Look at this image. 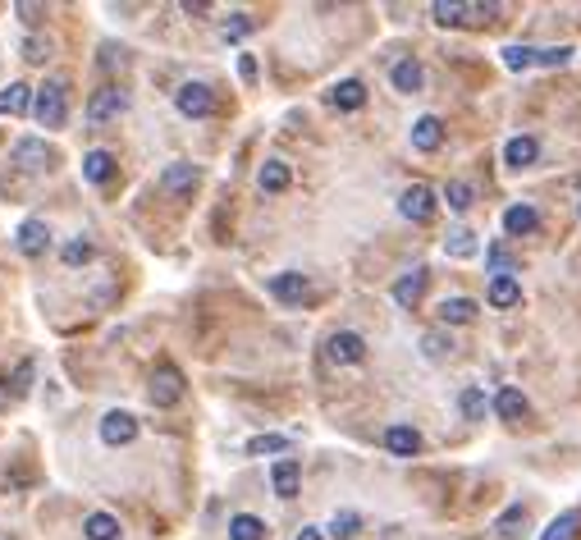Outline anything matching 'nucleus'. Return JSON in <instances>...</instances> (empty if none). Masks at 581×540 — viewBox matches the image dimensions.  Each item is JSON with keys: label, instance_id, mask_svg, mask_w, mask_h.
<instances>
[{"label": "nucleus", "instance_id": "nucleus-46", "mask_svg": "<svg viewBox=\"0 0 581 540\" xmlns=\"http://www.w3.org/2000/svg\"><path fill=\"white\" fill-rule=\"evenodd\" d=\"M0 384H5V380H0ZM0 408H5V390H0Z\"/></svg>", "mask_w": 581, "mask_h": 540}, {"label": "nucleus", "instance_id": "nucleus-30", "mask_svg": "<svg viewBox=\"0 0 581 540\" xmlns=\"http://www.w3.org/2000/svg\"><path fill=\"white\" fill-rule=\"evenodd\" d=\"M522 527H526V509L522 504H513L509 513H499V522H494V531L509 536V540H522Z\"/></svg>", "mask_w": 581, "mask_h": 540}, {"label": "nucleus", "instance_id": "nucleus-32", "mask_svg": "<svg viewBox=\"0 0 581 540\" xmlns=\"http://www.w3.org/2000/svg\"><path fill=\"white\" fill-rule=\"evenodd\" d=\"M458 408H462V417H467V421H485V412H490V403H485V394L476 390V384H472V390H462Z\"/></svg>", "mask_w": 581, "mask_h": 540}, {"label": "nucleus", "instance_id": "nucleus-35", "mask_svg": "<svg viewBox=\"0 0 581 540\" xmlns=\"http://www.w3.org/2000/svg\"><path fill=\"white\" fill-rule=\"evenodd\" d=\"M421 353H425V358H435V362H440V358H449V353H453V339H449V334H440V330H435V334H425V339H421Z\"/></svg>", "mask_w": 581, "mask_h": 540}, {"label": "nucleus", "instance_id": "nucleus-38", "mask_svg": "<svg viewBox=\"0 0 581 540\" xmlns=\"http://www.w3.org/2000/svg\"><path fill=\"white\" fill-rule=\"evenodd\" d=\"M64 266H83V261H92V243L88 239H73V243H64Z\"/></svg>", "mask_w": 581, "mask_h": 540}, {"label": "nucleus", "instance_id": "nucleus-22", "mask_svg": "<svg viewBox=\"0 0 581 540\" xmlns=\"http://www.w3.org/2000/svg\"><path fill=\"white\" fill-rule=\"evenodd\" d=\"M330 101H334L339 110H362V105H366V88H362L358 79H343V83L330 92Z\"/></svg>", "mask_w": 581, "mask_h": 540}, {"label": "nucleus", "instance_id": "nucleus-1", "mask_svg": "<svg viewBox=\"0 0 581 540\" xmlns=\"http://www.w3.org/2000/svg\"><path fill=\"white\" fill-rule=\"evenodd\" d=\"M32 110H37V124L42 129H64L69 120V83L64 79H46L32 97Z\"/></svg>", "mask_w": 581, "mask_h": 540}, {"label": "nucleus", "instance_id": "nucleus-6", "mask_svg": "<svg viewBox=\"0 0 581 540\" xmlns=\"http://www.w3.org/2000/svg\"><path fill=\"white\" fill-rule=\"evenodd\" d=\"M14 165L23 170H55V147H46V138H23L14 142Z\"/></svg>", "mask_w": 581, "mask_h": 540}, {"label": "nucleus", "instance_id": "nucleus-15", "mask_svg": "<svg viewBox=\"0 0 581 540\" xmlns=\"http://www.w3.org/2000/svg\"><path fill=\"white\" fill-rule=\"evenodd\" d=\"M494 412H499L503 421H522V417L531 412V403H526V394L518 390V384H503V390L494 394Z\"/></svg>", "mask_w": 581, "mask_h": 540}, {"label": "nucleus", "instance_id": "nucleus-24", "mask_svg": "<svg viewBox=\"0 0 581 540\" xmlns=\"http://www.w3.org/2000/svg\"><path fill=\"white\" fill-rule=\"evenodd\" d=\"M114 174V156H110V151H88V156H83V179L88 183H105Z\"/></svg>", "mask_w": 581, "mask_h": 540}, {"label": "nucleus", "instance_id": "nucleus-31", "mask_svg": "<svg viewBox=\"0 0 581 540\" xmlns=\"http://www.w3.org/2000/svg\"><path fill=\"white\" fill-rule=\"evenodd\" d=\"M444 202H449L453 211H467V207L476 202V192H472V183H462V179H449V183H444Z\"/></svg>", "mask_w": 581, "mask_h": 540}, {"label": "nucleus", "instance_id": "nucleus-33", "mask_svg": "<svg viewBox=\"0 0 581 540\" xmlns=\"http://www.w3.org/2000/svg\"><path fill=\"white\" fill-rule=\"evenodd\" d=\"M358 531H362V518H358V513H348V509H343V513L330 518V536H334V540H353Z\"/></svg>", "mask_w": 581, "mask_h": 540}, {"label": "nucleus", "instance_id": "nucleus-25", "mask_svg": "<svg viewBox=\"0 0 581 540\" xmlns=\"http://www.w3.org/2000/svg\"><path fill=\"white\" fill-rule=\"evenodd\" d=\"M83 536H88V540H120L124 531H120V518H110V513H92V518L83 522Z\"/></svg>", "mask_w": 581, "mask_h": 540}, {"label": "nucleus", "instance_id": "nucleus-45", "mask_svg": "<svg viewBox=\"0 0 581 540\" xmlns=\"http://www.w3.org/2000/svg\"><path fill=\"white\" fill-rule=\"evenodd\" d=\"M298 540H321V531H316V527H302V536H298Z\"/></svg>", "mask_w": 581, "mask_h": 540}, {"label": "nucleus", "instance_id": "nucleus-5", "mask_svg": "<svg viewBox=\"0 0 581 540\" xmlns=\"http://www.w3.org/2000/svg\"><path fill=\"white\" fill-rule=\"evenodd\" d=\"M174 105H179V114H188V120H206V114L215 110V97H211L206 83H183L174 92Z\"/></svg>", "mask_w": 581, "mask_h": 540}, {"label": "nucleus", "instance_id": "nucleus-41", "mask_svg": "<svg viewBox=\"0 0 581 540\" xmlns=\"http://www.w3.org/2000/svg\"><path fill=\"white\" fill-rule=\"evenodd\" d=\"M46 55H51V42H42V37H23V60L42 64Z\"/></svg>", "mask_w": 581, "mask_h": 540}, {"label": "nucleus", "instance_id": "nucleus-21", "mask_svg": "<svg viewBox=\"0 0 581 540\" xmlns=\"http://www.w3.org/2000/svg\"><path fill=\"white\" fill-rule=\"evenodd\" d=\"M472 316H476V302L472 298H444L440 302V321L444 325H467Z\"/></svg>", "mask_w": 581, "mask_h": 540}, {"label": "nucleus", "instance_id": "nucleus-9", "mask_svg": "<svg viewBox=\"0 0 581 540\" xmlns=\"http://www.w3.org/2000/svg\"><path fill=\"white\" fill-rule=\"evenodd\" d=\"M101 440L105 444H133L138 440V417L133 412H105L101 417Z\"/></svg>", "mask_w": 581, "mask_h": 540}, {"label": "nucleus", "instance_id": "nucleus-2", "mask_svg": "<svg viewBox=\"0 0 581 540\" xmlns=\"http://www.w3.org/2000/svg\"><path fill=\"white\" fill-rule=\"evenodd\" d=\"M435 23L440 28H462V23H490L499 14V5L490 0V5H462V0H435L431 5Z\"/></svg>", "mask_w": 581, "mask_h": 540}, {"label": "nucleus", "instance_id": "nucleus-27", "mask_svg": "<svg viewBox=\"0 0 581 540\" xmlns=\"http://www.w3.org/2000/svg\"><path fill=\"white\" fill-rule=\"evenodd\" d=\"M289 179H293V174H289V165H284V161H265V165H261V174H257L261 192H284V188H289Z\"/></svg>", "mask_w": 581, "mask_h": 540}, {"label": "nucleus", "instance_id": "nucleus-4", "mask_svg": "<svg viewBox=\"0 0 581 540\" xmlns=\"http://www.w3.org/2000/svg\"><path fill=\"white\" fill-rule=\"evenodd\" d=\"M325 358H330L334 367H358V362L366 358V339L353 334V330H339V334L325 339Z\"/></svg>", "mask_w": 581, "mask_h": 540}, {"label": "nucleus", "instance_id": "nucleus-40", "mask_svg": "<svg viewBox=\"0 0 581 540\" xmlns=\"http://www.w3.org/2000/svg\"><path fill=\"white\" fill-rule=\"evenodd\" d=\"M572 60V46H545V51H535V64H545V69H559Z\"/></svg>", "mask_w": 581, "mask_h": 540}, {"label": "nucleus", "instance_id": "nucleus-29", "mask_svg": "<svg viewBox=\"0 0 581 540\" xmlns=\"http://www.w3.org/2000/svg\"><path fill=\"white\" fill-rule=\"evenodd\" d=\"M577 536H581V513H559L540 540H577Z\"/></svg>", "mask_w": 581, "mask_h": 540}, {"label": "nucleus", "instance_id": "nucleus-13", "mask_svg": "<svg viewBox=\"0 0 581 540\" xmlns=\"http://www.w3.org/2000/svg\"><path fill=\"white\" fill-rule=\"evenodd\" d=\"M425 284H431V270H421V266L408 270V275L394 284V302H399V307H417L421 293H425Z\"/></svg>", "mask_w": 581, "mask_h": 540}, {"label": "nucleus", "instance_id": "nucleus-3", "mask_svg": "<svg viewBox=\"0 0 581 540\" xmlns=\"http://www.w3.org/2000/svg\"><path fill=\"white\" fill-rule=\"evenodd\" d=\"M151 403L156 408H174L179 399H183V371L179 367H170V362H161L156 371H151Z\"/></svg>", "mask_w": 581, "mask_h": 540}, {"label": "nucleus", "instance_id": "nucleus-18", "mask_svg": "<svg viewBox=\"0 0 581 540\" xmlns=\"http://www.w3.org/2000/svg\"><path fill=\"white\" fill-rule=\"evenodd\" d=\"M270 481H275V494H280V499H293V494H298V481H302L298 458H280L275 472H270Z\"/></svg>", "mask_w": 581, "mask_h": 540}, {"label": "nucleus", "instance_id": "nucleus-11", "mask_svg": "<svg viewBox=\"0 0 581 540\" xmlns=\"http://www.w3.org/2000/svg\"><path fill=\"white\" fill-rule=\"evenodd\" d=\"M46 248H51L46 220H23V224H19V252H23V257H42Z\"/></svg>", "mask_w": 581, "mask_h": 540}, {"label": "nucleus", "instance_id": "nucleus-39", "mask_svg": "<svg viewBox=\"0 0 581 540\" xmlns=\"http://www.w3.org/2000/svg\"><path fill=\"white\" fill-rule=\"evenodd\" d=\"M284 449H289L284 435H257V440H248V453H284Z\"/></svg>", "mask_w": 581, "mask_h": 540}, {"label": "nucleus", "instance_id": "nucleus-36", "mask_svg": "<svg viewBox=\"0 0 581 540\" xmlns=\"http://www.w3.org/2000/svg\"><path fill=\"white\" fill-rule=\"evenodd\" d=\"M220 32H224V42H243V37L252 32V19H248V14H229Z\"/></svg>", "mask_w": 581, "mask_h": 540}, {"label": "nucleus", "instance_id": "nucleus-34", "mask_svg": "<svg viewBox=\"0 0 581 540\" xmlns=\"http://www.w3.org/2000/svg\"><path fill=\"white\" fill-rule=\"evenodd\" d=\"M444 252H449V257H472V252H476V234H472V229H453L449 243H444Z\"/></svg>", "mask_w": 581, "mask_h": 540}, {"label": "nucleus", "instance_id": "nucleus-17", "mask_svg": "<svg viewBox=\"0 0 581 540\" xmlns=\"http://www.w3.org/2000/svg\"><path fill=\"white\" fill-rule=\"evenodd\" d=\"M444 142V124L435 120V114H421V120L412 124V147L417 151H440Z\"/></svg>", "mask_w": 581, "mask_h": 540}, {"label": "nucleus", "instance_id": "nucleus-16", "mask_svg": "<svg viewBox=\"0 0 581 540\" xmlns=\"http://www.w3.org/2000/svg\"><path fill=\"white\" fill-rule=\"evenodd\" d=\"M503 229H509L513 239H522V234H535V229H540V211H535V207H526V202H518V207H509V211H503Z\"/></svg>", "mask_w": 581, "mask_h": 540}, {"label": "nucleus", "instance_id": "nucleus-10", "mask_svg": "<svg viewBox=\"0 0 581 540\" xmlns=\"http://www.w3.org/2000/svg\"><path fill=\"white\" fill-rule=\"evenodd\" d=\"M198 183H202V170H198V165H188V161H174V165H165V174H161V188L174 192V198L192 192Z\"/></svg>", "mask_w": 581, "mask_h": 540}, {"label": "nucleus", "instance_id": "nucleus-28", "mask_svg": "<svg viewBox=\"0 0 581 540\" xmlns=\"http://www.w3.org/2000/svg\"><path fill=\"white\" fill-rule=\"evenodd\" d=\"M229 540H265V522L252 518V513L229 518Z\"/></svg>", "mask_w": 581, "mask_h": 540}, {"label": "nucleus", "instance_id": "nucleus-23", "mask_svg": "<svg viewBox=\"0 0 581 540\" xmlns=\"http://www.w3.org/2000/svg\"><path fill=\"white\" fill-rule=\"evenodd\" d=\"M522 302V289L513 275H494L490 280V307H518Z\"/></svg>", "mask_w": 581, "mask_h": 540}, {"label": "nucleus", "instance_id": "nucleus-12", "mask_svg": "<svg viewBox=\"0 0 581 540\" xmlns=\"http://www.w3.org/2000/svg\"><path fill=\"white\" fill-rule=\"evenodd\" d=\"M270 293L280 302H302L312 293V284H307V275H298V270H280V275H270Z\"/></svg>", "mask_w": 581, "mask_h": 540}, {"label": "nucleus", "instance_id": "nucleus-14", "mask_svg": "<svg viewBox=\"0 0 581 540\" xmlns=\"http://www.w3.org/2000/svg\"><path fill=\"white\" fill-rule=\"evenodd\" d=\"M421 79H425V69H421V60H417V55H403V60L390 69V83H394V92H421Z\"/></svg>", "mask_w": 581, "mask_h": 540}, {"label": "nucleus", "instance_id": "nucleus-19", "mask_svg": "<svg viewBox=\"0 0 581 540\" xmlns=\"http://www.w3.org/2000/svg\"><path fill=\"white\" fill-rule=\"evenodd\" d=\"M535 156H540V142H535V138H526V133H522V138H513L509 147H503V165H513V170H526Z\"/></svg>", "mask_w": 581, "mask_h": 540}, {"label": "nucleus", "instance_id": "nucleus-8", "mask_svg": "<svg viewBox=\"0 0 581 540\" xmlns=\"http://www.w3.org/2000/svg\"><path fill=\"white\" fill-rule=\"evenodd\" d=\"M399 211H403V220H417V224H425L435 215V192L425 188V183H412L403 198H399Z\"/></svg>", "mask_w": 581, "mask_h": 540}, {"label": "nucleus", "instance_id": "nucleus-37", "mask_svg": "<svg viewBox=\"0 0 581 540\" xmlns=\"http://www.w3.org/2000/svg\"><path fill=\"white\" fill-rule=\"evenodd\" d=\"M503 64L522 73V69H531V64H535V51H531V46H503Z\"/></svg>", "mask_w": 581, "mask_h": 540}, {"label": "nucleus", "instance_id": "nucleus-26", "mask_svg": "<svg viewBox=\"0 0 581 540\" xmlns=\"http://www.w3.org/2000/svg\"><path fill=\"white\" fill-rule=\"evenodd\" d=\"M32 97H37V92H32L28 83H10L5 92H0V114H23V110L32 105Z\"/></svg>", "mask_w": 581, "mask_h": 540}, {"label": "nucleus", "instance_id": "nucleus-44", "mask_svg": "<svg viewBox=\"0 0 581 540\" xmlns=\"http://www.w3.org/2000/svg\"><path fill=\"white\" fill-rule=\"evenodd\" d=\"M239 73H243V79H257V60L243 55V60H239Z\"/></svg>", "mask_w": 581, "mask_h": 540}, {"label": "nucleus", "instance_id": "nucleus-43", "mask_svg": "<svg viewBox=\"0 0 581 540\" xmlns=\"http://www.w3.org/2000/svg\"><path fill=\"white\" fill-rule=\"evenodd\" d=\"M19 14H23L28 23H37V19L46 14V10H42V5H32V0H19Z\"/></svg>", "mask_w": 581, "mask_h": 540}, {"label": "nucleus", "instance_id": "nucleus-7", "mask_svg": "<svg viewBox=\"0 0 581 540\" xmlns=\"http://www.w3.org/2000/svg\"><path fill=\"white\" fill-rule=\"evenodd\" d=\"M124 110H129V97H124L120 88H101V92H92V101H88V120H92V124H105V120H120Z\"/></svg>", "mask_w": 581, "mask_h": 540}, {"label": "nucleus", "instance_id": "nucleus-20", "mask_svg": "<svg viewBox=\"0 0 581 540\" xmlns=\"http://www.w3.org/2000/svg\"><path fill=\"white\" fill-rule=\"evenodd\" d=\"M384 444H390V453H399V458L421 453V435L412 426H390V431H384Z\"/></svg>", "mask_w": 581, "mask_h": 540}, {"label": "nucleus", "instance_id": "nucleus-42", "mask_svg": "<svg viewBox=\"0 0 581 540\" xmlns=\"http://www.w3.org/2000/svg\"><path fill=\"white\" fill-rule=\"evenodd\" d=\"M32 390V362H19L14 367V394H28Z\"/></svg>", "mask_w": 581, "mask_h": 540}]
</instances>
